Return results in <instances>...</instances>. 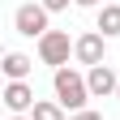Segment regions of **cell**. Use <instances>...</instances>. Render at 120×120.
Wrapping results in <instances>:
<instances>
[{"label": "cell", "mask_w": 120, "mask_h": 120, "mask_svg": "<svg viewBox=\"0 0 120 120\" xmlns=\"http://www.w3.org/2000/svg\"><path fill=\"white\" fill-rule=\"evenodd\" d=\"M52 90H56V103H60L69 116H73V112H86V103H90L86 73H77L73 64H64V69H56V73H52Z\"/></svg>", "instance_id": "6da1fadb"}, {"label": "cell", "mask_w": 120, "mask_h": 120, "mask_svg": "<svg viewBox=\"0 0 120 120\" xmlns=\"http://www.w3.org/2000/svg\"><path fill=\"white\" fill-rule=\"evenodd\" d=\"M94 30H99L103 39H116V34H120V4H103V9H99V26H94Z\"/></svg>", "instance_id": "ba28073f"}, {"label": "cell", "mask_w": 120, "mask_h": 120, "mask_svg": "<svg viewBox=\"0 0 120 120\" xmlns=\"http://www.w3.org/2000/svg\"><path fill=\"white\" fill-rule=\"evenodd\" d=\"M73 56H77V64H86V69L107 64V39H103L99 30H86V34H77V43H73Z\"/></svg>", "instance_id": "277c9868"}, {"label": "cell", "mask_w": 120, "mask_h": 120, "mask_svg": "<svg viewBox=\"0 0 120 120\" xmlns=\"http://www.w3.org/2000/svg\"><path fill=\"white\" fill-rule=\"evenodd\" d=\"M107 4H120V0H107Z\"/></svg>", "instance_id": "5bb4252c"}, {"label": "cell", "mask_w": 120, "mask_h": 120, "mask_svg": "<svg viewBox=\"0 0 120 120\" xmlns=\"http://www.w3.org/2000/svg\"><path fill=\"white\" fill-rule=\"evenodd\" d=\"M34 86L30 82H9L4 86V107H9V116H30L34 112Z\"/></svg>", "instance_id": "8992f818"}, {"label": "cell", "mask_w": 120, "mask_h": 120, "mask_svg": "<svg viewBox=\"0 0 120 120\" xmlns=\"http://www.w3.org/2000/svg\"><path fill=\"white\" fill-rule=\"evenodd\" d=\"M13 26H17V34H26V39H43L52 30V13L39 4V0H26V4H17L13 9Z\"/></svg>", "instance_id": "7a4b0ae2"}, {"label": "cell", "mask_w": 120, "mask_h": 120, "mask_svg": "<svg viewBox=\"0 0 120 120\" xmlns=\"http://www.w3.org/2000/svg\"><path fill=\"white\" fill-rule=\"evenodd\" d=\"M9 120H30V116H9Z\"/></svg>", "instance_id": "4fadbf2b"}, {"label": "cell", "mask_w": 120, "mask_h": 120, "mask_svg": "<svg viewBox=\"0 0 120 120\" xmlns=\"http://www.w3.org/2000/svg\"><path fill=\"white\" fill-rule=\"evenodd\" d=\"M0 69H4L9 82H26L30 69H34V60H30L26 52H4V64H0Z\"/></svg>", "instance_id": "52a82bcc"}, {"label": "cell", "mask_w": 120, "mask_h": 120, "mask_svg": "<svg viewBox=\"0 0 120 120\" xmlns=\"http://www.w3.org/2000/svg\"><path fill=\"white\" fill-rule=\"evenodd\" d=\"M39 4H43V9H47V13H64V9L73 4V0H39Z\"/></svg>", "instance_id": "30bf717a"}, {"label": "cell", "mask_w": 120, "mask_h": 120, "mask_svg": "<svg viewBox=\"0 0 120 120\" xmlns=\"http://www.w3.org/2000/svg\"><path fill=\"white\" fill-rule=\"evenodd\" d=\"M73 4H77V9H94L99 0H73Z\"/></svg>", "instance_id": "7c38bea8"}, {"label": "cell", "mask_w": 120, "mask_h": 120, "mask_svg": "<svg viewBox=\"0 0 120 120\" xmlns=\"http://www.w3.org/2000/svg\"><path fill=\"white\" fill-rule=\"evenodd\" d=\"M73 43H77V39H69L64 30H47V34L39 39V60H43V64H52V73L64 69L69 56H73Z\"/></svg>", "instance_id": "3957f363"}, {"label": "cell", "mask_w": 120, "mask_h": 120, "mask_svg": "<svg viewBox=\"0 0 120 120\" xmlns=\"http://www.w3.org/2000/svg\"><path fill=\"white\" fill-rule=\"evenodd\" d=\"M116 103H120V90H116Z\"/></svg>", "instance_id": "9a60e30c"}, {"label": "cell", "mask_w": 120, "mask_h": 120, "mask_svg": "<svg viewBox=\"0 0 120 120\" xmlns=\"http://www.w3.org/2000/svg\"><path fill=\"white\" fill-rule=\"evenodd\" d=\"M69 120H103V116H99V112H90V107H86V112H73Z\"/></svg>", "instance_id": "8fae6325"}, {"label": "cell", "mask_w": 120, "mask_h": 120, "mask_svg": "<svg viewBox=\"0 0 120 120\" xmlns=\"http://www.w3.org/2000/svg\"><path fill=\"white\" fill-rule=\"evenodd\" d=\"M86 86H90V99H116L120 77L112 64H99V69H86Z\"/></svg>", "instance_id": "5b68a950"}, {"label": "cell", "mask_w": 120, "mask_h": 120, "mask_svg": "<svg viewBox=\"0 0 120 120\" xmlns=\"http://www.w3.org/2000/svg\"><path fill=\"white\" fill-rule=\"evenodd\" d=\"M30 120H69V112L60 107L56 99H39V103H34V112H30Z\"/></svg>", "instance_id": "9c48e42d"}]
</instances>
